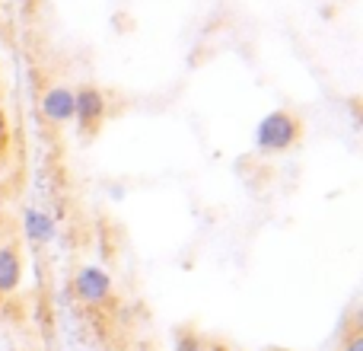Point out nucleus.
I'll list each match as a JSON object with an SVG mask.
<instances>
[{"label":"nucleus","mask_w":363,"mask_h":351,"mask_svg":"<svg viewBox=\"0 0 363 351\" xmlns=\"http://www.w3.org/2000/svg\"><path fill=\"white\" fill-rule=\"evenodd\" d=\"M19 278H23V262H19V252L13 246H0V297L13 294L19 288Z\"/></svg>","instance_id":"6"},{"label":"nucleus","mask_w":363,"mask_h":351,"mask_svg":"<svg viewBox=\"0 0 363 351\" xmlns=\"http://www.w3.org/2000/svg\"><path fill=\"white\" fill-rule=\"evenodd\" d=\"M300 141V122L287 109L268 112L255 128V147L264 153H284Z\"/></svg>","instance_id":"1"},{"label":"nucleus","mask_w":363,"mask_h":351,"mask_svg":"<svg viewBox=\"0 0 363 351\" xmlns=\"http://www.w3.org/2000/svg\"><path fill=\"white\" fill-rule=\"evenodd\" d=\"M74 119L80 122V128H96L106 119V93L96 87L74 90Z\"/></svg>","instance_id":"3"},{"label":"nucleus","mask_w":363,"mask_h":351,"mask_svg":"<svg viewBox=\"0 0 363 351\" xmlns=\"http://www.w3.org/2000/svg\"><path fill=\"white\" fill-rule=\"evenodd\" d=\"M6 138H10V125H6V115L0 112V147L6 144Z\"/></svg>","instance_id":"8"},{"label":"nucleus","mask_w":363,"mask_h":351,"mask_svg":"<svg viewBox=\"0 0 363 351\" xmlns=\"http://www.w3.org/2000/svg\"><path fill=\"white\" fill-rule=\"evenodd\" d=\"M42 115L51 125H67L74 122V90L67 87H51L42 96Z\"/></svg>","instance_id":"4"},{"label":"nucleus","mask_w":363,"mask_h":351,"mask_svg":"<svg viewBox=\"0 0 363 351\" xmlns=\"http://www.w3.org/2000/svg\"><path fill=\"white\" fill-rule=\"evenodd\" d=\"M23 230H26V237H29L32 243H38V246L51 243V239H55V217L45 214V211H38V207H26Z\"/></svg>","instance_id":"5"},{"label":"nucleus","mask_w":363,"mask_h":351,"mask_svg":"<svg viewBox=\"0 0 363 351\" xmlns=\"http://www.w3.org/2000/svg\"><path fill=\"white\" fill-rule=\"evenodd\" d=\"M112 291H115L112 275H108V271H102L99 265H83V269L74 275V294L80 297L83 303H89V307L108 303Z\"/></svg>","instance_id":"2"},{"label":"nucleus","mask_w":363,"mask_h":351,"mask_svg":"<svg viewBox=\"0 0 363 351\" xmlns=\"http://www.w3.org/2000/svg\"><path fill=\"white\" fill-rule=\"evenodd\" d=\"M345 351H363V333H351V335H347Z\"/></svg>","instance_id":"7"}]
</instances>
